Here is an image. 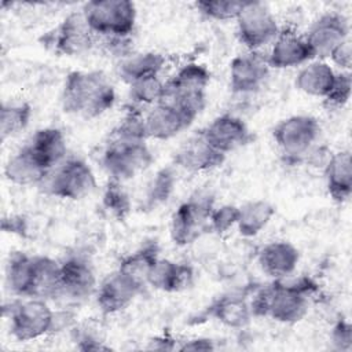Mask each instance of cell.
Returning a JSON list of instances; mask_svg holds the SVG:
<instances>
[{
	"mask_svg": "<svg viewBox=\"0 0 352 352\" xmlns=\"http://www.w3.org/2000/svg\"><path fill=\"white\" fill-rule=\"evenodd\" d=\"M316 290V283L308 276L292 282L274 279L249 297L253 318H270L285 324L297 323L307 315L309 300Z\"/></svg>",
	"mask_w": 352,
	"mask_h": 352,
	"instance_id": "1",
	"label": "cell"
},
{
	"mask_svg": "<svg viewBox=\"0 0 352 352\" xmlns=\"http://www.w3.org/2000/svg\"><path fill=\"white\" fill-rule=\"evenodd\" d=\"M116 103V89L99 70H73L63 82L60 104L65 113L96 118Z\"/></svg>",
	"mask_w": 352,
	"mask_h": 352,
	"instance_id": "2",
	"label": "cell"
},
{
	"mask_svg": "<svg viewBox=\"0 0 352 352\" xmlns=\"http://www.w3.org/2000/svg\"><path fill=\"white\" fill-rule=\"evenodd\" d=\"M210 80V70L205 65L188 62L165 81V92L161 102L179 107L195 120L205 107Z\"/></svg>",
	"mask_w": 352,
	"mask_h": 352,
	"instance_id": "3",
	"label": "cell"
},
{
	"mask_svg": "<svg viewBox=\"0 0 352 352\" xmlns=\"http://www.w3.org/2000/svg\"><path fill=\"white\" fill-rule=\"evenodd\" d=\"M81 12L96 37H131L136 25V6L129 0H94Z\"/></svg>",
	"mask_w": 352,
	"mask_h": 352,
	"instance_id": "4",
	"label": "cell"
},
{
	"mask_svg": "<svg viewBox=\"0 0 352 352\" xmlns=\"http://www.w3.org/2000/svg\"><path fill=\"white\" fill-rule=\"evenodd\" d=\"M100 162L110 179L124 183L147 170L154 162V155L147 140H126L109 136Z\"/></svg>",
	"mask_w": 352,
	"mask_h": 352,
	"instance_id": "5",
	"label": "cell"
},
{
	"mask_svg": "<svg viewBox=\"0 0 352 352\" xmlns=\"http://www.w3.org/2000/svg\"><path fill=\"white\" fill-rule=\"evenodd\" d=\"M55 311L47 300L22 298L4 305V316L10 320L11 336L22 342L38 340L54 330Z\"/></svg>",
	"mask_w": 352,
	"mask_h": 352,
	"instance_id": "6",
	"label": "cell"
},
{
	"mask_svg": "<svg viewBox=\"0 0 352 352\" xmlns=\"http://www.w3.org/2000/svg\"><path fill=\"white\" fill-rule=\"evenodd\" d=\"M320 131V122L314 116L294 114L274 126L272 138L287 161L298 162L315 147Z\"/></svg>",
	"mask_w": 352,
	"mask_h": 352,
	"instance_id": "7",
	"label": "cell"
},
{
	"mask_svg": "<svg viewBox=\"0 0 352 352\" xmlns=\"http://www.w3.org/2000/svg\"><path fill=\"white\" fill-rule=\"evenodd\" d=\"M45 180L47 192L66 201L82 199L96 187V177L92 168L87 161L77 157L66 158Z\"/></svg>",
	"mask_w": 352,
	"mask_h": 352,
	"instance_id": "8",
	"label": "cell"
},
{
	"mask_svg": "<svg viewBox=\"0 0 352 352\" xmlns=\"http://www.w3.org/2000/svg\"><path fill=\"white\" fill-rule=\"evenodd\" d=\"M213 208L212 195L202 192L180 204L170 219L172 242L180 248L194 243L209 228V216Z\"/></svg>",
	"mask_w": 352,
	"mask_h": 352,
	"instance_id": "9",
	"label": "cell"
},
{
	"mask_svg": "<svg viewBox=\"0 0 352 352\" xmlns=\"http://www.w3.org/2000/svg\"><path fill=\"white\" fill-rule=\"evenodd\" d=\"M236 34L248 51L271 45L280 28L270 7L261 1H246L236 16Z\"/></svg>",
	"mask_w": 352,
	"mask_h": 352,
	"instance_id": "10",
	"label": "cell"
},
{
	"mask_svg": "<svg viewBox=\"0 0 352 352\" xmlns=\"http://www.w3.org/2000/svg\"><path fill=\"white\" fill-rule=\"evenodd\" d=\"M44 43L58 55L78 56L88 52L96 43V36L91 30L81 11L70 12L60 23L45 34Z\"/></svg>",
	"mask_w": 352,
	"mask_h": 352,
	"instance_id": "11",
	"label": "cell"
},
{
	"mask_svg": "<svg viewBox=\"0 0 352 352\" xmlns=\"http://www.w3.org/2000/svg\"><path fill=\"white\" fill-rule=\"evenodd\" d=\"M314 59L324 60L331 51L349 38V22L338 12L322 14L304 34Z\"/></svg>",
	"mask_w": 352,
	"mask_h": 352,
	"instance_id": "12",
	"label": "cell"
},
{
	"mask_svg": "<svg viewBox=\"0 0 352 352\" xmlns=\"http://www.w3.org/2000/svg\"><path fill=\"white\" fill-rule=\"evenodd\" d=\"M267 56L261 51H248L230 62L228 82L234 94L248 95L257 91L270 74Z\"/></svg>",
	"mask_w": 352,
	"mask_h": 352,
	"instance_id": "13",
	"label": "cell"
},
{
	"mask_svg": "<svg viewBox=\"0 0 352 352\" xmlns=\"http://www.w3.org/2000/svg\"><path fill=\"white\" fill-rule=\"evenodd\" d=\"M201 132L206 142L224 155L246 146L252 140V132L246 122L231 113L217 116Z\"/></svg>",
	"mask_w": 352,
	"mask_h": 352,
	"instance_id": "14",
	"label": "cell"
},
{
	"mask_svg": "<svg viewBox=\"0 0 352 352\" xmlns=\"http://www.w3.org/2000/svg\"><path fill=\"white\" fill-rule=\"evenodd\" d=\"M96 290V276L91 261L73 254L60 263V289L58 297L70 301H81Z\"/></svg>",
	"mask_w": 352,
	"mask_h": 352,
	"instance_id": "15",
	"label": "cell"
},
{
	"mask_svg": "<svg viewBox=\"0 0 352 352\" xmlns=\"http://www.w3.org/2000/svg\"><path fill=\"white\" fill-rule=\"evenodd\" d=\"M265 56L270 67L278 70L304 66L314 59L305 37L290 28L279 30Z\"/></svg>",
	"mask_w": 352,
	"mask_h": 352,
	"instance_id": "16",
	"label": "cell"
},
{
	"mask_svg": "<svg viewBox=\"0 0 352 352\" xmlns=\"http://www.w3.org/2000/svg\"><path fill=\"white\" fill-rule=\"evenodd\" d=\"M142 290V286L116 270L109 274L96 289V304L103 314L114 315L126 309Z\"/></svg>",
	"mask_w": 352,
	"mask_h": 352,
	"instance_id": "17",
	"label": "cell"
},
{
	"mask_svg": "<svg viewBox=\"0 0 352 352\" xmlns=\"http://www.w3.org/2000/svg\"><path fill=\"white\" fill-rule=\"evenodd\" d=\"M224 154L214 150L204 138L202 132H197L190 136L175 153L173 162L177 168H182L191 173L210 172L226 161Z\"/></svg>",
	"mask_w": 352,
	"mask_h": 352,
	"instance_id": "18",
	"label": "cell"
},
{
	"mask_svg": "<svg viewBox=\"0 0 352 352\" xmlns=\"http://www.w3.org/2000/svg\"><path fill=\"white\" fill-rule=\"evenodd\" d=\"M144 122L148 139L169 140L186 131L194 118L173 104L160 102L144 114Z\"/></svg>",
	"mask_w": 352,
	"mask_h": 352,
	"instance_id": "19",
	"label": "cell"
},
{
	"mask_svg": "<svg viewBox=\"0 0 352 352\" xmlns=\"http://www.w3.org/2000/svg\"><path fill=\"white\" fill-rule=\"evenodd\" d=\"M298 261V249L286 241H272L264 245L257 254V263L261 271L274 279H286L290 276L296 271Z\"/></svg>",
	"mask_w": 352,
	"mask_h": 352,
	"instance_id": "20",
	"label": "cell"
},
{
	"mask_svg": "<svg viewBox=\"0 0 352 352\" xmlns=\"http://www.w3.org/2000/svg\"><path fill=\"white\" fill-rule=\"evenodd\" d=\"M327 192L333 201L344 204L352 194V155L351 150L333 153L323 165Z\"/></svg>",
	"mask_w": 352,
	"mask_h": 352,
	"instance_id": "21",
	"label": "cell"
},
{
	"mask_svg": "<svg viewBox=\"0 0 352 352\" xmlns=\"http://www.w3.org/2000/svg\"><path fill=\"white\" fill-rule=\"evenodd\" d=\"M194 282L192 267L169 258H158L154 264L147 285L165 293H177L188 289Z\"/></svg>",
	"mask_w": 352,
	"mask_h": 352,
	"instance_id": "22",
	"label": "cell"
},
{
	"mask_svg": "<svg viewBox=\"0 0 352 352\" xmlns=\"http://www.w3.org/2000/svg\"><path fill=\"white\" fill-rule=\"evenodd\" d=\"M51 172L36 158L25 144L14 153L4 165L6 179L15 186H36L43 183Z\"/></svg>",
	"mask_w": 352,
	"mask_h": 352,
	"instance_id": "23",
	"label": "cell"
},
{
	"mask_svg": "<svg viewBox=\"0 0 352 352\" xmlns=\"http://www.w3.org/2000/svg\"><path fill=\"white\" fill-rule=\"evenodd\" d=\"M26 146L50 172L66 160L67 143L65 133L59 128L37 129Z\"/></svg>",
	"mask_w": 352,
	"mask_h": 352,
	"instance_id": "24",
	"label": "cell"
},
{
	"mask_svg": "<svg viewBox=\"0 0 352 352\" xmlns=\"http://www.w3.org/2000/svg\"><path fill=\"white\" fill-rule=\"evenodd\" d=\"M208 315L230 329H243L253 319L249 297L243 293H227L208 307Z\"/></svg>",
	"mask_w": 352,
	"mask_h": 352,
	"instance_id": "25",
	"label": "cell"
},
{
	"mask_svg": "<svg viewBox=\"0 0 352 352\" xmlns=\"http://www.w3.org/2000/svg\"><path fill=\"white\" fill-rule=\"evenodd\" d=\"M337 72L326 60L312 59L296 76V88L314 98L324 99L330 92Z\"/></svg>",
	"mask_w": 352,
	"mask_h": 352,
	"instance_id": "26",
	"label": "cell"
},
{
	"mask_svg": "<svg viewBox=\"0 0 352 352\" xmlns=\"http://www.w3.org/2000/svg\"><path fill=\"white\" fill-rule=\"evenodd\" d=\"M165 66V56L155 51H133L118 62L117 73L125 84H132L144 77L160 76Z\"/></svg>",
	"mask_w": 352,
	"mask_h": 352,
	"instance_id": "27",
	"label": "cell"
},
{
	"mask_svg": "<svg viewBox=\"0 0 352 352\" xmlns=\"http://www.w3.org/2000/svg\"><path fill=\"white\" fill-rule=\"evenodd\" d=\"M34 272L30 298L50 300L59 296L60 263L48 256H33Z\"/></svg>",
	"mask_w": 352,
	"mask_h": 352,
	"instance_id": "28",
	"label": "cell"
},
{
	"mask_svg": "<svg viewBox=\"0 0 352 352\" xmlns=\"http://www.w3.org/2000/svg\"><path fill=\"white\" fill-rule=\"evenodd\" d=\"M34 272L33 256L22 252H14L10 254L6 267V286L16 297H30L32 283Z\"/></svg>",
	"mask_w": 352,
	"mask_h": 352,
	"instance_id": "29",
	"label": "cell"
},
{
	"mask_svg": "<svg viewBox=\"0 0 352 352\" xmlns=\"http://www.w3.org/2000/svg\"><path fill=\"white\" fill-rule=\"evenodd\" d=\"M275 206L265 199H254L239 206L238 232L245 238L258 235L275 216Z\"/></svg>",
	"mask_w": 352,
	"mask_h": 352,
	"instance_id": "30",
	"label": "cell"
},
{
	"mask_svg": "<svg viewBox=\"0 0 352 352\" xmlns=\"http://www.w3.org/2000/svg\"><path fill=\"white\" fill-rule=\"evenodd\" d=\"M160 258V249L155 242H147L133 253L125 256L118 265V271L125 274L139 286H147L148 275Z\"/></svg>",
	"mask_w": 352,
	"mask_h": 352,
	"instance_id": "31",
	"label": "cell"
},
{
	"mask_svg": "<svg viewBox=\"0 0 352 352\" xmlns=\"http://www.w3.org/2000/svg\"><path fill=\"white\" fill-rule=\"evenodd\" d=\"M33 116L29 102H4L0 110V135L1 140L11 139L23 132Z\"/></svg>",
	"mask_w": 352,
	"mask_h": 352,
	"instance_id": "32",
	"label": "cell"
},
{
	"mask_svg": "<svg viewBox=\"0 0 352 352\" xmlns=\"http://www.w3.org/2000/svg\"><path fill=\"white\" fill-rule=\"evenodd\" d=\"M165 92V81L160 76H150L133 81L128 85V98L133 106H155L158 104Z\"/></svg>",
	"mask_w": 352,
	"mask_h": 352,
	"instance_id": "33",
	"label": "cell"
},
{
	"mask_svg": "<svg viewBox=\"0 0 352 352\" xmlns=\"http://www.w3.org/2000/svg\"><path fill=\"white\" fill-rule=\"evenodd\" d=\"M175 186H176V173L173 168L168 166V168L160 169L147 184L146 197H144L146 205L148 208H155L158 205L165 204L173 194Z\"/></svg>",
	"mask_w": 352,
	"mask_h": 352,
	"instance_id": "34",
	"label": "cell"
},
{
	"mask_svg": "<svg viewBox=\"0 0 352 352\" xmlns=\"http://www.w3.org/2000/svg\"><path fill=\"white\" fill-rule=\"evenodd\" d=\"M102 205L104 210L116 220L126 219L132 209L131 198L125 191L122 183L113 179H110L104 187L102 195Z\"/></svg>",
	"mask_w": 352,
	"mask_h": 352,
	"instance_id": "35",
	"label": "cell"
},
{
	"mask_svg": "<svg viewBox=\"0 0 352 352\" xmlns=\"http://www.w3.org/2000/svg\"><path fill=\"white\" fill-rule=\"evenodd\" d=\"M246 1L236 0H202L197 1L195 7L198 12L210 21L226 22L236 19Z\"/></svg>",
	"mask_w": 352,
	"mask_h": 352,
	"instance_id": "36",
	"label": "cell"
},
{
	"mask_svg": "<svg viewBox=\"0 0 352 352\" xmlns=\"http://www.w3.org/2000/svg\"><path fill=\"white\" fill-rule=\"evenodd\" d=\"M352 92V74L351 72H337L334 84L323 99L324 106L330 110L342 109L351 99Z\"/></svg>",
	"mask_w": 352,
	"mask_h": 352,
	"instance_id": "37",
	"label": "cell"
},
{
	"mask_svg": "<svg viewBox=\"0 0 352 352\" xmlns=\"http://www.w3.org/2000/svg\"><path fill=\"white\" fill-rule=\"evenodd\" d=\"M239 219V206L232 204H224L213 208L209 216V230L217 235H223L232 228H236Z\"/></svg>",
	"mask_w": 352,
	"mask_h": 352,
	"instance_id": "38",
	"label": "cell"
},
{
	"mask_svg": "<svg viewBox=\"0 0 352 352\" xmlns=\"http://www.w3.org/2000/svg\"><path fill=\"white\" fill-rule=\"evenodd\" d=\"M330 341L337 351L349 352L352 349V324L348 319H337V322L331 327Z\"/></svg>",
	"mask_w": 352,
	"mask_h": 352,
	"instance_id": "39",
	"label": "cell"
},
{
	"mask_svg": "<svg viewBox=\"0 0 352 352\" xmlns=\"http://www.w3.org/2000/svg\"><path fill=\"white\" fill-rule=\"evenodd\" d=\"M329 59L336 65L340 72H351L352 66V44L351 40H345L340 45H337L331 54L329 55Z\"/></svg>",
	"mask_w": 352,
	"mask_h": 352,
	"instance_id": "40",
	"label": "cell"
},
{
	"mask_svg": "<svg viewBox=\"0 0 352 352\" xmlns=\"http://www.w3.org/2000/svg\"><path fill=\"white\" fill-rule=\"evenodd\" d=\"M76 341H78L77 348L81 351H109L110 346L104 345L103 341H100L96 336L88 333V331H80Z\"/></svg>",
	"mask_w": 352,
	"mask_h": 352,
	"instance_id": "41",
	"label": "cell"
},
{
	"mask_svg": "<svg viewBox=\"0 0 352 352\" xmlns=\"http://www.w3.org/2000/svg\"><path fill=\"white\" fill-rule=\"evenodd\" d=\"M1 228L4 232L21 235V236H25L28 232L26 220L19 214H10L8 217H4L1 221Z\"/></svg>",
	"mask_w": 352,
	"mask_h": 352,
	"instance_id": "42",
	"label": "cell"
},
{
	"mask_svg": "<svg viewBox=\"0 0 352 352\" xmlns=\"http://www.w3.org/2000/svg\"><path fill=\"white\" fill-rule=\"evenodd\" d=\"M179 351H213L216 349L214 341L206 337H195L186 341H182V344L177 346Z\"/></svg>",
	"mask_w": 352,
	"mask_h": 352,
	"instance_id": "43",
	"label": "cell"
},
{
	"mask_svg": "<svg viewBox=\"0 0 352 352\" xmlns=\"http://www.w3.org/2000/svg\"><path fill=\"white\" fill-rule=\"evenodd\" d=\"M151 348H154V349L172 351V349H175V348H177V346H176V344H175V341H173L172 338H169L168 336H165V337H158V338H155V340L153 341V346H151Z\"/></svg>",
	"mask_w": 352,
	"mask_h": 352,
	"instance_id": "44",
	"label": "cell"
}]
</instances>
